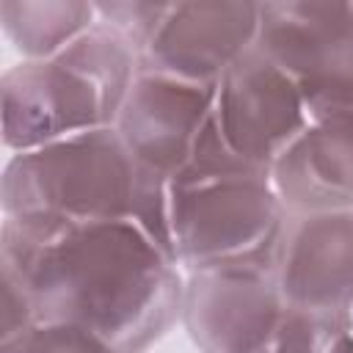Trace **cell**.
<instances>
[{
  "instance_id": "ac0fdd59",
  "label": "cell",
  "mask_w": 353,
  "mask_h": 353,
  "mask_svg": "<svg viewBox=\"0 0 353 353\" xmlns=\"http://www.w3.org/2000/svg\"><path fill=\"white\" fill-rule=\"evenodd\" d=\"M347 328L353 331V306H350V312H347Z\"/></svg>"
},
{
  "instance_id": "3957f363",
  "label": "cell",
  "mask_w": 353,
  "mask_h": 353,
  "mask_svg": "<svg viewBox=\"0 0 353 353\" xmlns=\"http://www.w3.org/2000/svg\"><path fill=\"white\" fill-rule=\"evenodd\" d=\"M135 74V47L102 22L50 58L8 66L0 77L6 149L25 152L116 127Z\"/></svg>"
},
{
  "instance_id": "ba28073f",
  "label": "cell",
  "mask_w": 353,
  "mask_h": 353,
  "mask_svg": "<svg viewBox=\"0 0 353 353\" xmlns=\"http://www.w3.org/2000/svg\"><path fill=\"white\" fill-rule=\"evenodd\" d=\"M215 85L138 69L116 132L141 171L171 182L193 157L212 121Z\"/></svg>"
},
{
  "instance_id": "277c9868",
  "label": "cell",
  "mask_w": 353,
  "mask_h": 353,
  "mask_svg": "<svg viewBox=\"0 0 353 353\" xmlns=\"http://www.w3.org/2000/svg\"><path fill=\"white\" fill-rule=\"evenodd\" d=\"M138 163L116 127L14 152L0 176L3 215L44 221L130 218Z\"/></svg>"
},
{
  "instance_id": "5b68a950",
  "label": "cell",
  "mask_w": 353,
  "mask_h": 353,
  "mask_svg": "<svg viewBox=\"0 0 353 353\" xmlns=\"http://www.w3.org/2000/svg\"><path fill=\"white\" fill-rule=\"evenodd\" d=\"M256 50L301 88L306 119H353V3H259Z\"/></svg>"
},
{
  "instance_id": "8992f818",
  "label": "cell",
  "mask_w": 353,
  "mask_h": 353,
  "mask_svg": "<svg viewBox=\"0 0 353 353\" xmlns=\"http://www.w3.org/2000/svg\"><path fill=\"white\" fill-rule=\"evenodd\" d=\"M212 121L223 143L262 171H270L309 124L298 83L256 44L215 83Z\"/></svg>"
},
{
  "instance_id": "52a82bcc",
  "label": "cell",
  "mask_w": 353,
  "mask_h": 353,
  "mask_svg": "<svg viewBox=\"0 0 353 353\" xmlns=\"http://www.w3.org/2000/svg\"><path fill=\"white\" fill-rule=\"evenodd\" d=\"M284 309L273 268L232 265L185 273L179 320L201 353H265Z\"/></svg>"
},
{
  "instance_id": "2e32d148",
  "label": "cell",
  "mask_w": 353,
  "mask_h": 353,
  "mask_svg": "<svg viewBox=\"0 0 353 353\" xmlns=\"http://www.w3.org/2000/svg\"><path fill=\"white\" fill-rule=\"evenodd\" d=\"M39 323L36 317V309L30 303V298L25 295V290L3 276V312H0V345L6 342H14L17 336L28 334L33 325Z\"/></svg>"
},
{
  "instance_id": "8fae6325",
  "label": "cell",
  "mask_w": 353,
  "mask_h": 353,
  "mask_svg": "<svg viewBox=\"0 0 353 353\" xmlns=\"http://www.w3.org/2000/svg\"><path fill=\"white\" fill-rule=\"evenodd\" d=\"M290 215L353 210V119L309 121L270 168Z\"/></svg>"
},
{
  "instance_id": "30bf717a",
  "label": "cell",
  "mask_w": 353,
  "mask_h": 353,
  "mask_svg": "<svg viewBox=\"0 0 353 353\" xmlns=\"http://www.w3.org/2000/svg\"><path fill=\"white\" fill-rule=\"evenodd\" d=\"M276 284L287 306L347 314L353 306V210L287 215Z\"/></svg>"
},
{
  "instance_id": "6da1fadb",
  "label": "cell",
  "mask_w": 353,
  "mask_h": 353,
  "mask_svg": "<svg viewBox=\"0 0 353 353\" xmlns=\"http://www.w3.org/2000/svg\"><path fill=\"white\" fill-rule=\"evenodd\" d=\"M0 273L25 290L39 323L77 325L116 353H143L182 309V268L132 218L3 215Z\"/></svg>"
},
{
  "instance_id": "5bb4252c",
  "label": "cell",
  "mask_w": 353,
  "mask_h": 353,
  "mask_svg": "<svg viewBox=\"0 0 353 353\" xmlns=\"http://www.w3.org/2000/svg\"><path fill=\"white\" fill-rule=\"evenodd\" d=\"M0 353H116L91 331L66 323H36L28 334L0 345Z\"/></svg>"
},
{
  "instance_id": "7a4b0ae2",
  "label": "cell",
  "mask_w": 353,
  "mask_h": 353,
  "mask_svg": "<svg viewBox=\"0 0 353 353\" xmlns=\"http://www.w3.org/2000/svg\"><path fill=\"white\" fill-rule=\"evenodd\" d=\"M171 243L185 273L232 265L276 270L287 210L270 171L240 160L210 121L190 163L168 182Z\"/></svg>"
},
{
  "instance_id": "9c48e42d",
  "label": "cell",
  "mask_w": 353,
  "mask_h": 353,
  "mask_svg": "<svg viewBox=\"0 0 353 353\" xmlns=\"http://www.w3.org/2000/svg\"><path fill=\"white\" fill-rule=\"evenodd\" d=\"M259 3L248 0H182L168 11L146 47L138 69L171 74L188 83L215 85L221 74L256 44Z\"/></svg>"
},
{
  "instance_id": "7c38bea8",
  "label": "cell",
  "mask_w": 353,
  "mask_h": 353,
  "mask_svg": "<svg viewBox=\"0 0 353 353\" xmlns=\"http://www.w3.org/2000/svg\"><path fill=\"white\" fill-rule=\"evenodd\" d=\"M0 25L22 61L61 52L97 25L94 3L83 0H3Z\"/></svg>"
},
{
  "instance_id": "4fadbf2b",
  "label": "cell",
  "mask_w": 353,
  "mask_h": 353,
  "mask_svg": "<svg viewBox=\"0 0 353 353\" xmlns=\"http://www.w3.org/2000/svg\"><path fill=\"white\" fill-rule=\"evenodd\" d=\"M347 328V314H320L287 306L265 353H328Z\"/></svg>"
},
{
  "instance_id": "e0dca14e",
  "label": "cell",
  "mask_w": 353,
  "mask_h": 353,
  "mask_svg": "<svg viewBox=\"0 0 353 353\" xmlns=\"http://www.w3.org/2000/svg\"><path fill=\"white\" fill-rule=\"evenodd\" d=\"M328 353H353V331L350 328H345L339 336H336V342L331 345V350Z\"/></svg>"
},
{
  "instance_id": "9a60e30c",
  "label": "cell",
  "mask_w": 353,
  "mask_h": 353,
  "mask_svg": "<svg viewBox=\"0 0 353 353\" xmlns=\"http://www.w3.org/2000/svg\"><path fill=\"white\" fill-rule=\"evenodd\" d=\"M97 11V22L108 25L110 30H116L124 41H130L135 47V52H141L146 47V41L152 39V33L157 30V25L163 22L168 3H141V0H110V3H94Z\"/></svg>"
}]
</instances>
